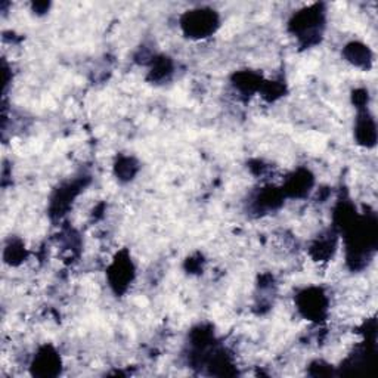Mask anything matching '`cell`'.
Instances as JSON below:
<instances>
[{"label":"cell","instance_id":"obj_10","mask_svg":"<svg viewBox=\"0 0 378 378\" xmlns=\"http://www.w3.org/2000/svg\"><path fill=\"white\" fill-rule=\"evenodd\" d=\"M6 253H11V256H6V259H9L8 261H11L12 263V260H20V257H22L25 254V250H24L22 244H12L6 249Z\"/></svg>","mask_w":378,"mask_h":378},{"label":"cell","instance_id":"obj_2","mask_svg":"<svg viewBox=\"0 0 378 378\" xmlns=\"http://www.w3.org/2000/svg\"><path fill=\"white\" fill-rule=\"evenodd\" d=\"M217 27H219V17L211 9L189 11L182 17L183 32L194 39L209 37Z\"/></svg>","mask_w":378,"mask_h":378},{"label":"cell","instance_id":"obj_7","mask_svg":"<svg viewBox=\"0 0 378 378\" xmlns=\"http://www.w3.org/2000/svg\"><path fill=\"white\" fill-rule=\"evenodd\" d=\"M344 55L348 63L360 68H370L371 61H372V53L368 49V46L362 45V43H356V41L346 46Z\"/></svg>","mask_w":378,"mask_h":378},{"label":"cell","instance_id":"obj_6","mask_svg":"<svg viewBox=\"0 0 378 378\" xmlns=\"http://www.w3.org/2000/svg\"><path fill=\"white\" fill-rule=\"evenodd\" d=\"M356 139L360 145L367 148H371L375 145L377 141V127H375V122L371 117L368 112H363L362 115H359V119L356 122Z\"/></svg>","mask_w":378,"mask_h":378},{"label":"cell","instance_id":"obj_1","mask_svg":"<svg viewBox=\"0 0 378 378\" xmlns=\"http://www.w3.org/2000/svg\"><path fill=\"white\" fill-rule=\"evenodd\" d=\"M289 25H292V32L300 40H303L306 45H312V43H315L313 39L316 36H321L324 25V15L319 11V5L296 13Z\"/></svg>","mask_w":378,"mask_h":378},{"label":"cell","instance_id":"obj_4","mask_svg":"<svg viewBox=\"0 0 378 378\" xmlns=\"http://www.w3.org/2000/svg\"><path fill=\"white\" fill-rule=\"evenodd\" d=\"M133 263L129 257L117 259L110 268V282L115 292H124L127 285L133 281Z\"/></svg>","mask_w":378,"mask_h":378},{"label":"cell","instance_id":"obj_5","mask_svg":"<svg viewBox=\"0 0 378 378\" xmlns=\"http://www.w3.org/2000/svg\"><path fill=\"white\" fill-rule=\"evenodd\" d=\"M61 359L52 347H45L36 355L33 362V371L41 377H53L60 372Z\"/></svg>","mask_w":378,"mask_h":378},{"label":"cell","instance_id":"obj_3","mask_svg":"<svg viewBox=\"0 0 378 378\" xmlns=\"http://www.w3.org/2000/svg\"><path fill=\"white\" fill-rule=\"evenodd\" d=\"M299 311L313 321H321L327 313V297L319 288L304 289L297 297Z\"/></svg>","mask_w":378,"mask_h":378},{"label":"cell","instance_id":"obj_9","mask_svg":"<svg viewBox=\"0 0 378 378\" xmlns=\"http://www.w3.org/2000/svg\"><path fill=\"white\" fill-rule=\"evenodd\" d=\"M171 64L169 61V58H159L158 61H155L154 68H152V76L159 80L166 79L169 74H171Z\"/></svg>","mask_w":378,"mask_h":378},{"label":"cell","instance_id":"obj_8","mask_svg":"<svg viewBox=\"0 0 378 378\" xmlns=\"http://www.w3.org/2000/svg\"><path fill=\"white\" fill-rule=\"evenodd\" d=\"M312 183H313L312 176L308 171H299L294 174L292 179L288 181L287 191L293 197H301V195L306 194V191H309V188L312 186Z\"/></svg>","mask_w":378,"mask_h":378}]
</instances>
